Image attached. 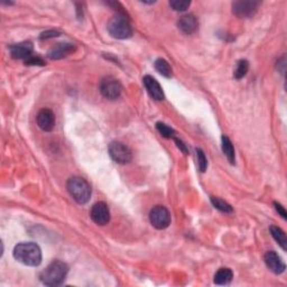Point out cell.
I'll return each mask as SVG.
<instances>
[{
  "instance_id": "cell-27",
  "label": "cell",
  "mask_w": 287,
  "mask_h": 287,
  "mask_svg": "<svg viewBox=\"0 0 287 287\" xmlns=\"http://www.w3.org/2000/svg\"><path fill=\"white\" fill-rule=\"evenodd\" d=\"M274 205H275V209H276V211L279 213L280 216H282V218L286 219L287 218V213H286V211L284 209V206L280 204V203H278V202H274Z\"/></svg>"
},
{
  "instance_id": "cell-23",
  "label": "cell",
  "mask_w": 287,
  "mask_h": 287,
  "mask_svg": "<svg viewBox=\"0 0 287 287\" xmlns=\"http://www.w3.org/2000/svg\"><path fill=\"white\" fill-rule=\"evenodd\" d=\"M191 5V2H187V0H173L170 2V6L175 10V11H185Z\"/></svg>"
},
{
  "instance_id": "cell-2",
  "label": "cell",
  "mask_w": 287,
  "mask_h": 287,
  "mask_svg": "<svg viewBox=\"0 0 287 287\" xmlns=\"http://www.w3.org/2000/svg\"><path fill=\"white\" fill-rule=\"evenodd\" d=\"M67 273H69V266L63 262L55 260L50 263L42 272L41 280L46 286H60L61 284H63Z\"/></svg>"
},
{
  "instance_id": "cell-18",
  "label": "cell",
  "mask_w": 287,
  "mask_h": 287,
  "mask_svg": "<svg viewBox=\"0 0 287 287\" xmlns=\"http://www.w3.org/2000/svg\"><path fill=\"white\" fill-rule=\"evenodd\" d=\"M269 230H271L273 238L277 241V244L282 247L283 250H286L287 249V238H286V234L283 230L276 226H272L271 228H269Z\"/></svg>"
},
{
  "instance_id": "cell-21",
  "label": "cell",
  "mask_w": 287,
  "mask_h": 287,
  "mask_svg": "<svg viewBox=\"0 0 287 287\" xmlns=\"http://www.w3.org/2000/svg\"><path fill=\"white\" fill-rule=\"evenodd\" d=\"M248 69H249L248 61H246V60L239 61L237 67H236V70H234V73H233L234 79H237V80L243 79L247 74V72H248Z\"/></svg>"
},
{
  "instance_id": "cell-14",
  "label": "cell",
  "mask_w": 287,
  "mask_h": 287,
  "mask_svg": "<svg viewBox=\"0 0 287 287\" xmlns=\"http://www.w3.org/2000/svg\"><path fill=\"white\" fill-rule=\"evenodd\" d=\"M143 83L147 90L148 94L151 98L155 100H163L164 99V92H163V89L160 86V83L157 82L153 76L150 75H145L143 79Z\"/></svg>"
},
{
  "instance_id": "cell-20",
  "label": "cell",
  "mask_w": 287,
  "mask_h": 287,
  "mask_svg": "<svg viewBox=\"0 0 287 287\" xmlns=\"http://www.w3.org/2000/svg\"><path fill=\"white\" fill-rule=\"evenodd\" d=\"M211 203L212 205L218 209L219 211L224 212V213H232L233 209L231 207V205L228 204L227 202H224L223 200L219 199V198H215V196H212L211 198Z\"/></svg>"
},
{
  "instance_id": "cell-28",
  "label": "cell",
  "mask_w": 287,
  "mask_h": 287,
  "mask_svg": "<svg viewBox=\"0 0 287 287\" xmlns=\"http://www.w3.org/2000/svg\"><path fill=\"white\" fill-rule=\"evenodd\" d=\"M174 140H175L177 147H178L179 149H181L185 155H188V154H189V150H188V148H187V146H185V144H183L182 140H179V139H177V138H175V137H174Z\"/></svg>"
},
{
  "instance_id": "cell-7",
  "label": "cell",
  "mask_w": 287,
  "mask_h": 287,
  "mask_svg": "<svg viewBox=\"0 0 287 287\" xmlns=\"http://www.w3.org/2000/svg\"><path fill=\"white\" fill-rule=\"evenodd\" d=\"M121 84L116 79L108 76L103 79L100 83V92L105 98L109 100H115L120 97L121 94Z\"/></svg>"
},
{
  "instance_id": "cell-3",
  "label": "cell",
  "mask_w": 287,
  "mask_h": 287,
  "mask_svg": "<svg viewBox=\"0 0 287 287\" xmlns=\"http://www.w3.org/2000/svg\"><path fill=\"white\" fill-rule=\"evenodd\" d=\"M67 191L79 204H86L91 198V188L82 177L74 176L67 181Z\"/></svg>"
},
{
  "instance_id": "cell-5",
  "label": "cell",
  "mask_w": 287,
  "mask_h": 287,
  "mask_svg": "<svg viewBox=\"0 0 287 287\" xmlns=\"http://www.w3.org/2000/svg\"><path fill=\"white\" fill-rule=\"evenodd\" d=\"M149 221L156 229H166L171 224V215L165 206L156 205L149 213Z\"/></svg>"
},
{
  "instance_id": "cell-4",
  "label": "cell",
  "mask_w": 287,
  "mask_h": 287,
  "mask_svg": "<svg viewBox=\"0 0 287 287\" xmlns=\"http://www.w3.org/2000/svg\"><path fill=\"white\" fill-rule=\"evenodd\" d=\"M108 32L117 39H127L133 36V27L125 14L118 13L112 17L108 24Z\"/></svg>"
},
{
  "instance_id": "cell-19",
  "label": "cell",
  "mask_w": 287,
  "mask_h": 287,
  "mask_svg": "<svg viewBox=\"0 0 287 287\" xmlns=\"http://www.w3.org/2000/svg\"><path fill=\"white\" fill-rule=\"evenodd\" d=\"M155 69L160 73L161 75L165 77H171L172 76V69L168 62L164 59H159L155 62Z\"/></svg>"
},
{
  "instance_id": "cell-9",
  "label": "cell",
  "mask_w": 287,
  "mask_h": 287,
  "mask_svg": "<svg viewBox=\"0 0 287 287\" xmlns=\"http://www.w3.org/2000/svg\"><path fill=\"white\" fill-rule=\"evenodd\" d=\"M259 3L258 2H236L232 4V13L238 16L243 17V18H248V17H252L258 9Z\"/></svg>"
},
{
  "instance_id": "cell-12",
  "label": "cell",
  "mask_w": 287,
  "mask_h": 287,
  "mask_svg": "<svg viewBox=\"0 0 287 287\" xmlns=\"http://www.w3.org/2000/svg\"><path fill=\"white\" fill-rule=\"evenodd\" d=\"M264 259H265V264L266 266L271 269V271L275 274H282L285 272V264L283 263L282 258H280L276 252L275 251H267L265 254V257H264Z\"/></svg>"
},
{
  "instance_id": "cell-15",
  "label": "cell",
  "mask_w": 287,
  "mask_h": 287,
  "mask_svg": "<svg viewBox=\"0 0 287 287\" xmlns=\"http://www.w3.org/2000/svg\"><path fill=\"white\" fill-rule=\"evenodd\" d=\"M177 25H178L179 30H181L184 34L191 35V34H193V33L198 31L199 22H198V19L195 18V16L185 15V16H183V17H181V18H179Z\"/></svg>"
},
{
  "instance_id": "cell-24",
  "label": "cell",
  "mask_w": 287,
  "mask_h": 287,
  "mask_svg": "<svg viewBox=\"0 0 287 287\" xmlns=\"http://www.w3.org/2000/svg\"><path fill=\"white\" fill-rule=\"evenodd\" d=\"M196 156H198V166H199V170L204 173L207 168V161H206V157L203 153V150L198 148L196 149Z\"/></svg>"
},
{
  "instance_id": "cell-13",
  "label": "cell",
  "mask_w": 287,
  "mask_h": 287,
  "mask_svg": "<svg viewBox=\"0 0 287 287\" xmlns=\"http://www.w3.org/2000/svg\"><path fill=\"white\" fill-rule=\"evenodd\" d=\"M33 53V44L31 42H22L10 46V54L17 60H27Z\"/></svg>"
},
{
  "instance_id": "cell-1",
  "label": "cell",
  "mask_w": 287,
  "mask_h": 287,
  "mask_svg": "<svg viewBox=\"0 0 287 287\" xmlns=\"http://www.w3.org/2000/svg\"><path fill=\"white\" fill-rule=\"evenodd\" d=\"M14 258L26 266L36 267L42 263V251L34 243H21L14 248Z\"/></svg>"
},
{
  "instance_id": "cell-22",
  "label": "cell",
  "mask_w": 287,
  "mask_h": 287,
  "mask_svg": "<svg viewBox=\"0 0 287 287\" xmlns=\"http://www.w3.org/2000/svg\"><path fill=\"white\" fill-rule=\"evenodd\" d=\"M156 129L159 131V133L162 135V136L165 138H174V136H175V132H174L170 126H167L163 122H157Z\"/></svg>"
},
{
  "instance_id": "cell-25",
  "label": "cell",
  "mask_w": 287,
  "mask_h": 287,
  "mask_svg": "<svg viewBox=\"0 0 287 287\" xmlns=\"http://www.w3.org/2000/svg\"><path fill=\"white\" fill-rule=\"evenodd\" d=\"M25 64H27V65H45V62L41 58H38V56L32 55L31 58L25 60Z\"/></svg>"
},
{
  "instance_id": "cell-6",
  "label": "cell",
  "mask_w": 287,
  "mask_h": 287,
  "mask_svg": "<svg viewBox=\"0 0 287 287\" xmlns=\"http://www.w3.org/2000/svg\"><path fill=\"white\" fill-rule=\"evenodd\" d=\"M109 155L118 164H127L132 161L133 154L128 146L123 145L120 142H112L109 145Z\"/></svg>"
},
{
  "instance_id": "cell-16",
  "label": "cell",
  "mask_w": 287,
  "mask_h": 287,
  "mask_svg": "<svg viewBox=\"0 0 287 287\" xmlns=\"http://www.w3.org/2000/svg\"><path fill=\"white\" fill-rule=\"evenodd\" d=\"M233 278V273L230 268H220L215 275L217 285H229Z\"/></svg>"
},
{
  "instance_id": "cell-11",
  "label": "cell",
  "mask_w": 287,
  "mask_h": 287,
  "mask_svg": "<svg viewBox=\"0 0 287 287\" xmlns=\"http://www.w3.org/2000/svg\"><path fill=\"white\" fill-rule=\"evenodd\" d=\"M37 125L44 132H52L55 127V116L52 110L42 109L37 115Z\"/></svg>"
},
{
  "instance_id": "cell-8",
  "label": "cell",
  "mask_w": 287,
  "mask_h": 287,
  "mask_svg": "<svg viewBox=\"0 0 287 287\" xmlns=\"http://www.w3.org/2000/svg\"><path fill=\"white\" fill-rule=\"evenodd\" d=\"M90 217H91L92 221L94 223L99 224V226H106L110 221V211L109 207L105 202H98L95 203L91 212H90Z\"/></svg>"
},
{
  "instance_id": "cell-10",
  "label": "cell",
  "mask_w": 287,
  "mask_h": 287,
  "mask_svg": "<svg viewBox=\"0 0 287 287\" xmlns=\"http://www.w3.org/2000/svg\"><path fill=\"white\" fill-rule=\"evenodd\" d=\"M75 52V46L71 43H60L56 44L48 50L47 56L50 60H61L64 59Z\"/></svg>"
},
{
  "instance_id": "cell-26",
  "label": "cell",
  "mask_w": 287,
  "mask_h": 287,
  "mask_svg": "<svg viewBox=\"0 0 287 287\" xmlns=\"http://www.w3.org/2000/svg\"><path fill=\"white\" fill-rule=\"evenodd\" d=\"M59 35H60V33L58 31H47V32H44L39 38H41V39H48V38H53V37H56Z\"/></svg>"
},
{
  "instance_id": "cell-17",
  "label": "cell",
  "mask_w": 287,
  "mask_h": 287,
  "mask_svg": "<svg viewBox=\"0 0 287 287\" xmlns=\"http://www.w3.org/2000/svg\"><path fill=\"white\" fill-rule=\"evenodd\" d=\"M221 146H222V151L223 154L226 155V157L228 159L230 164H234V148H233V145L231 143V140H230L227 136H222L221 138Z\"/></svg>"
}]
</instances>
